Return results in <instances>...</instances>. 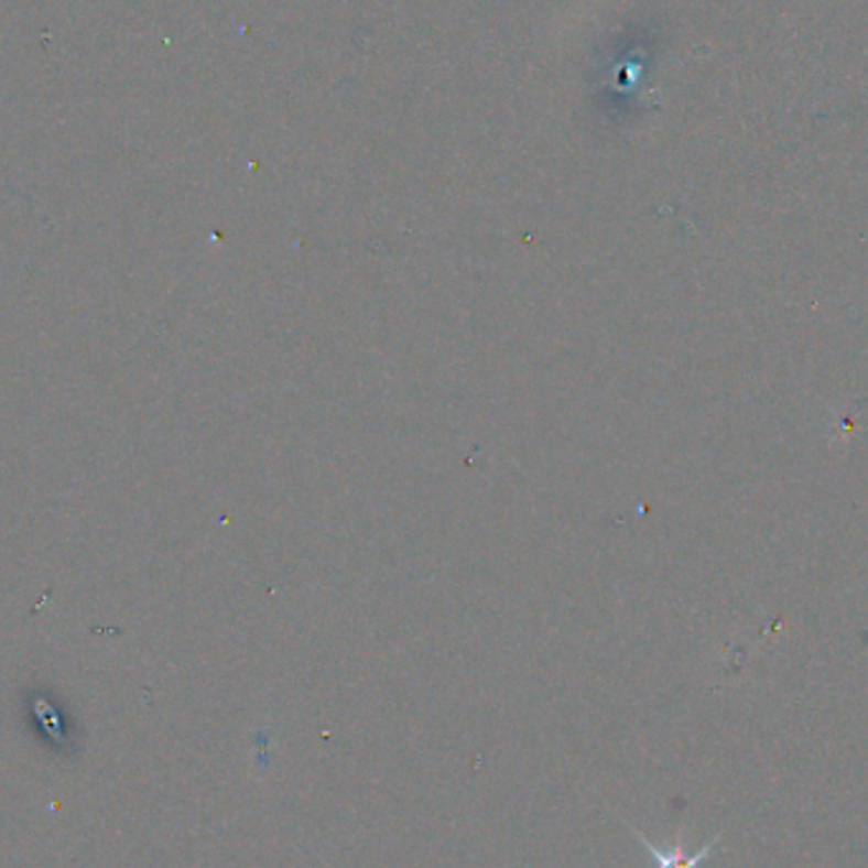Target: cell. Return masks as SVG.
Masks as SVG:
<instances>
[{
    "instance_id": "obj_1",
    "label": "cell",
    "mask_w": 868,
    "mask_h": 868,
    "mask_svg": "<svg viewBox=\"0 0 868 868\" xmlns=\"http://www.w3.org/2000/svg\"><path fill=\"white\" fill-rule=\"evenodd\" d=\"M632 833H636V836L642 840V846L648 848L650 858H653V861H655V868H701V864H704L706 858L714 854V848L719 846V840H721V833H716L712 840H706L704 846L696 850V854H688V850L683 848L681 838L675 840L671 848H658L655 843L648 840L640 831L632 828Z\"/></svg>"
}]
</instances>
